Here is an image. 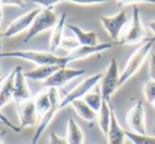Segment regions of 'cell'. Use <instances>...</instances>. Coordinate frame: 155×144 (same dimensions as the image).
<instances>
[{"instance_id":"6da1fadb","label":"cell","mask_w":155,"mask_h":144,"mask_svg":"<svg viewBox=\"0 0 155 144\" xmlns=\"http://www.w3.org/2000/svg\"><path fill=\"white\" fill-rule=\"evenodd\" d=\"M0 58H20L31 62L37 66L55 65L60 67H67L69 59L66 56L55 55L52 52L36 51V50H15V51L0 52Z\"/></svg>"},{"instance_id":"7a4b0ae2","label":"cell","mask_w":155,"mask_h":144,"mask_svg":"<svg viewBox=\"0 0 155 144\" xmlns=\"http://www.w3.org/2000/svg\"><path fill=\"white\" fill-rule=\"evenodd\" d=\"M154 43L155 38L153 37V38L146 40V43H142L139 48H137L132 53V55L129 57L124 68H123L122 72L120 73V87L123 84H125L134 74L137 73V71L142 66L144 60L148 58V56H150L151 50H152V47Z\"/></svg>"},{"instance_id":"3957f363","label":"cell","mask_w":155,"mask_h":144,"mask_svg":"<svg viewBox=\"0 0 155 144\" xmlns=\"http://www.w3.org/2000/svg\"><path fill=\"white\" fill-rule=\"evenodd\" d=\"M58 21V16L53 11V9H41L36 17L33 20L32 26L30 27L24 38V43H28L35 36L50 29H53Z\"/></svg>"},{"instance_id":"277c9868","label":"cell","mask_w":155,"mask_h":144,"mask_svg":"<svg viewBox=\"0 0 155 144\" xmlns=\"http://www.w3.org/2000/svg\"><path fill=\"white\" fill-rule=\"evenodd\" d=\"M146 38V30L140 18V11L137 5H133L132 18L127 29L118 40L119 45H136Z\"/></svg>"},{"instance_id":"5b68a950","label":"cell","mask_w":155,"mask_h":144,"mask_svg":"<svg viewBox=\"0 0 155 144\" xmlns=\"http://www.w3.org/2000/svg\"><path fill=\"white\" fill-rule=\"evenodd\" d=\"M100 82H101L100 90L103 101L110 102V98L120 87V72H119L118 62L115 58L110 59Z\"/></svg>"},{"instance_id":"8992f818","label":"cell","mask_w":155,"mask_h":144,"mask_svg":"<svg viewBox=\"0 0 155 144\" xmlns=\"http://www.w3.org/2000/svg\"><path fill=\"white\" fill-rule=\"evenodd\" d=\"M102 75L103 73H97L94 74L91 76H88L85 80H83L80 84H78L70 92H68L66 95H65L64 99L61 101L60 104V109H63L65 108L67 105H71L73 101L75 100H81L89 92L91 91L96 86H97L98 83L101 81Z\"/></svg>"},{"instance_id":"52a82bcc","label":"cell","mask_w":155,"mask_h":144,"mask_svg":"<svg viewBox=\"0 0 155 144\" xmlns=\"http://www.w3.org/2000/svg\"><path fill=\"white\" fill-rule=\"evenodd\" d=\"M48 93H49L50 100L53 104H52V107L50 108V110L45 114L44 116H41V119L39 121L38 125H37L36 129H35V133L33 135L32 141L31 144H37L41 139V137L43 136V133H45V130L47 129L48 125L51 123L52 119L54 118V116L56 114V112L60 110V104H61V100H60V94H58V89L56 88H47Z\"/></svg>"},{"instance_id":"ba28073f","label":"cell","mask_w":155,"mask_h":144,"mask_svg":"<svg viewBox=\"0 0 155 144\" xmlns=\"http://www.w3.org/2000/svg\"><path fill=\"white\" fill-rule=\"evenodd\" d=\"M99 20L110 38L118 43L121 32L129 21V16L125 11H120L113 16H100Z\"/></svg>"},{"instance_id":"9c48e42d","label":"cell","mask_w":155,"mask_h":144,"mask_svg":"<svg viewBox=\"0 0 155 144\" xmlns=\"http://www.w3.org/2000/svg\"><path fill=\"white\" fill-rule=\"evenodd\" d=\"M86 73L84 69H72L67 67H61L56 70L47 81L43 83L44 88H62L71 80L79 76H82Z\"/></svg>"},{"instance_id":"30bf717a","label":"cell","mask_w":155,"mask_h":144,"mask_svg":"<svg viewBox=\"0 0 155 144\" xmlns=\"http://www.w3.org/2000/svg\"><path fill=\"white\" fill-rule=\"evenodd\" d=\"M125 122L131 131L135 133L144 135L147 133L146 126V109L142 101H138L131 109L127 111Z\"/></svg>"},{"instance_id":"8fae6325","label":"cell","mask_w":155,"mask_h":144,"mask_svg":"<svg viewBox=\"0 0 155 144\" xmlns=\"http://www.w3.org/2000/svg\"><path fill=\"white\" fill-rule=\"evenodd\" d=\"M39 11H41V9L31 10V11L27 12V13L22 14L21 16L17 17L16 19H14L8 26V28L2 32V37L10 38V37H13L20 34V33L26 30L28 31L30 29V27L32 26L33 20L36 17V15L38 14Z\"/></svg>"},{"instance_id":"7c38bea8","label":"cell","mask_w":155,"mask_h":144,"mask_svg":"<svg viewBox=\"0 0 155 144\" xmlns=\"http://www.w3.org/2000/svg\"><path fill=\"white\" fill-rule=\"evenodd\" d=\"M16 111H17L18 120H19V127L21 129L32 127L36 124L38 114L36 111L33 99L17 103Z\"/></svg>"},{"instance_id":"4fadbf2b","label":"cell","mask_w":155,"mask_h":144,"mask_svg":"<svg viewBox=\"0 0 155 144\" xmlns=\"http://www.w3.org/2000/svg\"><path fill=\"white\" fill-rule=\"evenodd\" d=\"M15 78H14V98L13 100L16 103L27 101L32 99L30 88L27 83V78L21 66L15 67Z\"/></svg>"},{"instance_id":"5bb4252c","label":"cell","mask_w":155,"mask_h":144,"mask_svg":"<svg viewBox=\"0 0 155 144\" xmlns=\"http://www.w3.org/2000/svg\"><path fill=\"white\" fill-rule=\"evenodd\" d=\"M113 46H114V43H102L97 46H80L74 51L70 52L67 55V57H68L70 62H73V60L83 59V58H87L89 56L94 55V54H97L100 53V52L112 49Z\"/></svg>"},{"instance_id":"9a60e30c","label":"cell","mask_w":155,"mask_h":144,"mask_svg":"<svg viewBox=\"0 0 155 144\" xmlns=\"http://www.w3.org/2000/svg\"><path fill=\"white\" fill-rule=\"evenodd\" d=\"M105 137L107 140V144H124L125 138H127L125 130L120 126L117 120L114 107L112 108V120H110V128Z\"/></svg>"},{"instance_id":"2e32d148","label":"cell","mask_w":155,"mask_h":144,"mask_svg":"<svg viewBox=\"0 0 155 144\" xmlns=\"http://www.w3.org/2000/svg\"><path fill=\"white\" fill-rule=\"evenodd\" d=\"M15 68L7 74L5 81L0 85V108L5 107L14 98V78H15Z\"/></svg>"},{"instance_id":"e0dca14e","label":"cell","mask_w":155,"mask_h":144,"mask_svg":"<svg viewBox=\"0 0 155 144\" xmlns=\"http://www.w3.org/2000/svg\"><path fill=\"white\" fill-rule=\"evenodd\" d=\"M67 28L73 33L74 38L79 41L81 46H97L100 43L96 32H93V31L86 32V31L82 30L79 26L72 24H67Z\"/></svg>"},{"instance_id":"ac0fdd59","label":"cell","mask_w":155,"mask_h":144,"mask_svg":"<svg viewBox=\"0 0 155 144\" xmlns=\"http://www.w3.org/2000/svg\"><path fill=\"white\" fill-rule=\"evenodd\" d=\"M66 13H62V15L58 17V24H55V27L52 30L51 36H50L49 39L50 52H52V53H54L61 47V43L64 38V29L66 27Z\"/></svg>"},{"instance_id":"d6986e66","label":"cell","mask_w":155,"mask_h":144,"mask_svg":"<svg viewBox=\"0 0 155 144\" xmlns=\"http://www.w3.org/2000/svg\"><path fill=\"white\" fill-rule=\"evenodd\" d=\"M61 67L55 65H44V66H37L36 68L25 72V76L29 80L38 81V82H45L52 74L58 70Z\"/></svg>"},{"instance_id":"ffe728a7","label":"cell","mask_w":155,"mask_h":144,"mask_svg":"<svg viewBox=\"0 0 155 144\" xmlns=\"http://www.w3.org/2000/svg\"><path fill=\"white\" fill-rule=\"evenodd\" d=\"M66 139L68 144H84L85 141V133L72 118L68 119L66 129Z\"/></svg>"},{"instance_id":"44dd1931","label":"cell","mask_w":155,"mask_h":144,"mask_svg":"<svg viewBox=\"0 0 155 144\" xmlns=\"http://www.w3.org/2000/svg\"><path fill=\"white\" fill-rule=\"evenodd\" d=\"M112 108L113 105L110 102L103 101L102 106L97 114L98 125L100 127V130L102 131L104 136H106L110 125V120H112Z\"/></svg>"},{"instance_id":"7402d4cb","label":"cell","mask_w":155,"mask_h":144,"mask_svg":"<svg viewBox=\"0 0 155 144\" xmlns=\"http://www.w3.org/2000/svg\"><path fill=\"white\" fill-rule=\"evenodd\" d=\"M71 106L74 109L75 114L80 117L82 120L86 121V122H94L97 120V112L94 109H91L82 99L81 100H75L71 103Z\"/></svg>"},{"instance_id":"603a6c76","label":"cell","mask_w":155,"mask_h":144,"mask_svg":"<svg viewBox=\"0 0 155 144\" xmlns=\"http://www.w3.org/2000/svg\"><path fill=\"white\" fill-rule=\"evenodd\" d=\"M33 101H34L37 114H41V116H44L45 114H47L50 110V108L52 107V104H53L51 102V100H50L47 88H44L41 91H39V92L35 95Z\"/></svg>"},{"instance_id":"cb8c5ba5","label":"cell","mask_w":155,"mask_h":144,"mask_svg":"<svg viewBox=\"0 0 155 144\" xmlns=\"http://www.w3.org/2000/svg\"><path fill=\"white\" fill-rule=\"evenodd\" d=\"M82 100L91 108V109L95 110L97 114L100 110V108H101L102 103H103V98H102L101 90H100L99 88H96L95 90L89 91Z\"/></svg>"},{"instance_id":"d4e9b609","label":"cell","mask_w":155,"mask_h":144,"mask_svg":"<svg viewBox=\"0 0 155 144\" xmlns=\"http://www.w3.org/2000/svg\"><path fill=\"white\" fill-rule=\"evenodd\" d=\"M127 139H129L133 144H155V137L149 136L147 133L140 135L133 131H125Z\"/></svg>"},{"instance_id":"484cf974","label":"cell","mask_w":155,"mask_h":144,"mask_svg":"<svg viewBox=\"0 0 155 144\" xmlns=\"http://www.w3.org/2000/svg\"><path fill=\"white\" fill-rule=\"evenodd\" d=\"M143 95L148 103H153L155 101V82L152 80L148 81L143 85Z\"/></svg>"},{"instance_id":"4316f807","label":"cell","mask_w":155,"mask_h":144,"mask_svg":"<svg viewBox=\"0 0 155 144\" xmlns=\"http://www.w3.org/2000/svg\"><path fill=\"white\" fill-rule=\"evenodd\" d=\"M80 43L75 38H72V37H64L61 43V47L62 49L66 50V51H69V53L72 51H74L75 49L80 47Z\"/></svg>"},{"instance_id":"83f0119b","label":"cell","mask_w":155,"mask_h":144,"mask_svg":"<svg viewBox=\"0 0 155 144\" xmlns=\"http://www.w3.org/2000/svg\"><path fill=\"white\" fill-rule=\"evenodd\" d=\"M0 109H1V108H0ZM0 123H2L5 126H7L8 128H10L12 131H14V133H19L20 131L22 130L19 126H16L13 122H11V121L9 120V118H8L5 114H2L1 110H0Z\"/></svg>"},{"instance_id":"f1b7e54d","label":"cell","mask_w":155,"mask_h":144,"mask_svg":"<svg viewBox=\"0 0 155 144\" xmlns=\"http://www.w3.org/2000/svg\"><path fill=\"white\" fill-rule=\"evenodd\" d=\"M65 2H71L80 5H99V3L113 2L116 0H63Z\"/></svg>"},{"instance_id":"f546056e","label":"cell","mask_w":155,"mask_h":144,"mask_svg":"<svg viewBox=\"0 0 155 144\" xmlns=\"http://www.w3.org/2000/svg\"><path fill=\"white\" fill-rule=\"evenodd\" d=\"M31 1L39 5L41 9H52L55 5L62 2L63 0H31Z\"/></svg>"},{"instance_id":"4dcf8cb0","label":"cell","mask_w":155,"mask_h":144,"mask_svg":"<svg viewBox=\"0 0 155 144\" xmlns=\"http://www.w3.org/2000/svg\"><path fill=\"white\" fill-rule=\"evenodd\" d=\"M48 144H68V143H67L65 138L58 136L54 131H51L49 136V139H48Z\"/></svg>"},{"instance_id":"1f68e13d","label":"cell","mask_w":155,"mask_h":144,"mask_svg":"<svg viewBox=\"0 0 155 144\" xmlns=\"http://www.w3.org/2000/svg\"><path fill=\"white\" fill-rule=\"evenodd\" d=\"M149 76L155 82V53L151 52L150 60H149Z\"/></svg>"},{"instance_id":"d6a6232c","label":"cell","mask_w":155,"mask_h":144,"mask_svg":"<svg viewBox=\"0 0 155 144\" xmlns=\"http://www.w3.org/2000/svg\"><path fill=\"white\" fill-rule=\"evenodd\" d=\"M122 5H134L136 3H150V5H155V0H116Z\"/></svg>"},{"instance_id":"836d02e7","label":"cell","mask_w":155,"mask_h":144,"mask_svg":"<svg viewBox=\"0 0 155 144\" xmlns=\"http://www.w3.org/2000/svg\"><path fill=\"white\" fill-rule=\"evenodd\" d=\"M2 5H15L18 8H25V0H1Z\"/></svg>"},{"instance_id":"e575fe53","label":"cell","mask_w":155,"mask_h":144,"mask_svg":"<svg viewBox=\"0 0 155 144\" xmlns=\"http://www.w3.org/2000/svg\"><path fill=\"white\" fill-rule=\"evenodd\" d=\"M2 1L0 0V52H1V43H2V19H3V14H2Z\"/></svg>"},{"instance_id":"d590c367","label":"cell","mask_w":155,"mask_h":144,"mask_svg":"<svg viewBox=\"0 0 155 144\" xmlns=\"http://www.w3.org/2000/svg\"><path fill=\"white\" fill-rule=\"evenodd\" d=\"M148 27H149V29L151 30V32L153 33V35H154V38H155V20H152V21L149 22Z\"/></svg>"},{"instance_id":"8d00e7d4","label":"cell","mask_w":155,"mask_h":144,"mask_svg":"<svg viewBox=\"0 0 155 144\" xmlns=\"http://www.w3.org/2000/svg\"><path fill=\"white\" fill-rule=\"evenodd\" d=\"M5 76H7V74H5V75H0V85H1V83H2L3 81H5Z\"/></svg>"},{"instance_id":"74e56055","label":"cell","mask_w":155,"mask_h":144,"mask_svg":"<svg viewBox=\"0 0 155 144\" xmlns=\"http://www.w3.org/2000/svg\"><path fill=\"white\" fill-rule=\"evenodd\" d=\"M151 105H152V106H153V107H154V109H155V101H154V102H153V103H151Z\"/></svg>"},{"instance_id":"f35d334b","label":"cell","mask_w":155,"mask_h":144,"mask_svg":"<svg viewBox=\"0 0 155 144\" xmlns=\"http://www.w3.org/2000/svg\"><path fill=\"white\" fill-rule=\"evenodd\" d=\"M0 144H3V142H2V138H0Z\"/></svg>"}]
</instances>
